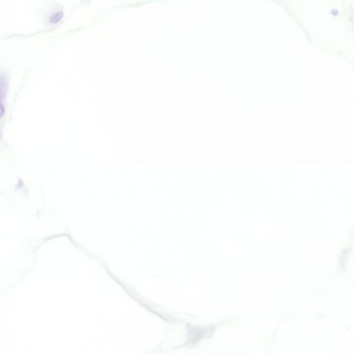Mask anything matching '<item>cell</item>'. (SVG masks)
I'll use <instances>...</instances> for the list:
<instances>
[{"label": "cell", "instance_id": "obj_1", "mask_svg": "<svg viewBox=\"0 0 354 354\" xmlns=\"http://www.w3.org/2000/svg\"><path fill=\"white\" fill-rule=\"evenodd\" d=\"M7 88H8V83L6 78L0 77V103H1L6 97L7 89H8Z\"/></svg>", "mask_w": 354, "mask_h": 354}, {"label": "cell", "instance_id": "obj_2", "mask_svg": "<svg viewBox=\"0 0 354 354\" xmlns=\"http://www.w3.org/2000/svg\"><path fill=\"white\" fill-rule=\"evenodd\" d=\"M4 107H3L2 104L0 103V119L2 117L3 114H4Z\"/></svg>", "mask_w": 354, "mask_h": 354}]
</instances>
